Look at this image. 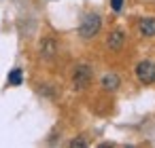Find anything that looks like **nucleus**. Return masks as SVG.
<instances>
[{
  "mask_svg": "<svg viewBox=\"0 0 155 148\" xmlns=\"http://www.w3.org/2000/svg\"><path fill=\"white\" fill-rule=\"evenodd\" d=\"M134 72H136L138 83H142V85H153L155 83V61L142 59V61L136 64V70Z\"/></svg>",
  "mask_w": 155,
  "mask_h": 148,
  "instance_id": "obj_2",
  "label": "nucleus"
},
{
  "mask_svg": "<svg viewBox=\"0 0 155 148\" xmlns=\"http://www.w3.org/2000/svg\"><path fill=\"white\" fill-rule=\"evenodd\" d=\"M123 43H125V32L123 30H113L108 34V38H106V47L110 51H121Z\"/></svg>",
  "mask_w": 155,
  "mask_h": 148,
  "instance_id": "obj_4",
  "label": "nucleus"
},
{
  "mask_svg": "<svg viewBox=\"0 0 155 148\" xmlns=\"http://www.w3.org/2000/svg\"><path fill=\"white\" fill-rule=\"evenodd\" d=\"M100 83H102V89L104 91H117L119 85H121V78L117 74H104Z\"/></svg>",
  "mask_w": 155,
  "mask_h": 148,
  "instance_id": "obj_6",
  "label": "nucleus"
},
{
  "mask_svg": "<svg viewBox=\"0 0 155 148\" xmlns=\"http://www.w3.org/2000/svg\"><path fill=\"white\" fill-rule=\"evenodd\" d=\"M91 76H94V72H91L89 66H77L74 72H72V85H74V89H85V87H89Z\"/></svg>",
  "mask_w": 155,
  "mask_h": 148,
  "instance_id": "obj_3",
  "label": "nucleus"
},
{
  "mask_svg": "<svg viewBox=\"0 0 155 148\" xmlns=\"http://www.w3.org/2000/svg\"><path fill=\"white\" fill-rule=\"evenodd\" d=\"M121 7H123V0H110V9H113L115 13H119Z\"/></svg>",
  "mask_w": 155,
  "mask_h": 148,
  "instance_id": "obj_9",
  "label": "nucleus"
},
{
  "mask_svg": "<svg viewBox=\"0 0 155 148\" xmlns=\"http://www.w3.org/2000/svg\"><path fill=\"white\" fill-rule=\"evenodd\" d=\"M41 51H43V57H45V59H51V57L55 55V43H53V40H43Z\"/></svg>",
  "mask_w": 155,
  "mask_h": 148,
  "instance_id": "obj_8",
  "label": "nucleus"
},
{
  "mask_svg": "<svg viewBox=\"0 0 155 148\" xmlns=\"http://www.w3.org/2000/svg\"><path fill=\"white\" fill-rule=\"evenodd\" d=\"M138 32H140L142 36H147V38L155 36V19H153V17L140 19V21H138Z\"/></svg>",
  "mask_w": 155,
  "mask_h": 148,
  "instance_id": "obj_5",
  "label": "nucleus"
},
{
  "mask_svg": "<svg viewBox=\"0 0 155 148\" xmlns=\"http://www.w3.org/2000/svg\"><path fill=\"white\" fill-rule=\"evenodd\" d=\"M70 146H72V148H77V146H79V148H81V146H87V142H85V140H72V142H70Z\"/></svg>",
  "mask_w": 155,
  "mask_h": 148,
  "instance_id": "obj_10",
  "label": "nucleus"
},
{
  "mask_svg": "<svg viewBox=\"0 0 155 148\" xmlns=\"http://www.w3.org/2000/svg\"><path fill=\"white\" fill-rule=\"evenodd\" d=\"M21 83H24V72H21V68H13V70L9 72V85L19 87Z\"/></svg>",
  "mask_w": 155,
  "mask_h": 148,
  "instance_id": "obj_7",
  "label": "nucleus"
},
{
  "mask_svg": "<svg viewBox=\"0 0 155 148\" xmlns=\"http://www.w3.org/2000/svg\"><path fill=\"white\" fill-rule=\"evenodd\" d=\"M100 28H102L100 15L98 13H87L79 24V34H81V38H94L100 32Z\"/></svg>",
  "mask_w": 155,
  "mask_h": 148,
  "instance_id": "obj_1",
  "label": "nucleus"
}]
</instances>
